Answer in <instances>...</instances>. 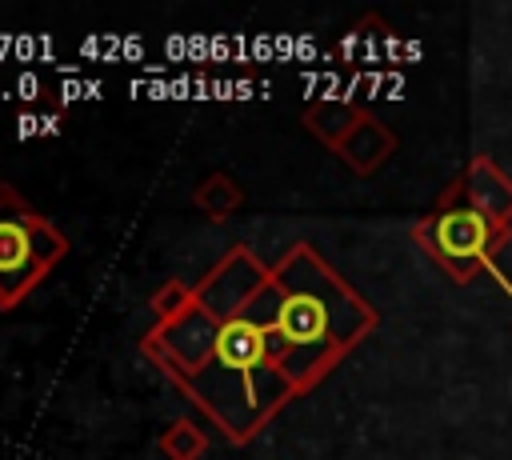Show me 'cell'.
<instances>
[{
    "label": "cell",
    "mask_w": 512,
    "mask_h": 460,
    "mask_svg": "<svg viewBox=\"0 0 512 460\" xmlns=\"http://www.w3.org/2000/svg\"><path fill=\"white\" fill-rule=\"evenodd\" d=\"M240 316L268 328L276 368L296 396L316 388L376 328V308L304 240L272 264V280Z\"/></svg>",
    "instance_id": "obj_1"
},
{
    "label": "cell",
    "mask_w": 512,
    "mask_h": 460,
    "mask_svg": "<svg viewBox=\"0 0 512 460\" xmlns=\"http://www.w3.org/2000/svg\"><path fill=\"white\" fill-rule=\"evenodd\" d=\"M180 392L228 436V444H248L288 400H296L276 368L268 328L244 316L220 324L212 360L192 372Z\"/></svg>",
    "instance_id": "obj_2"
},
{
    "label": "cell",
    "mask_w": 512,
    "mask_h": 460,
    "mask_svg": "<svg viewBox=\"0 0 512 460\" xmlns=\"http://www.w3.org/2000/svg\"><path fill=\"white\" fill-rule=\"evenodd\" d=\"M412 240H416V248H420L436 268H444L456 284H472L480 272H488V276L500 280L504 292H512V280H508V276L500 272V264H496V256L504 252L508 236L496 232V224H492L488 216H480L472 204H464L460 180H452V184L440 192L436 208L412 224Z\"/></svg>",
    "instance_id": "obj_3"
},
{
    "label": "cell",
    "mask_w": 512,
    "mask_h": 460,
    "mask_svg": "<svg viewBox=\"0 0 512 460\" xmlns=\"http://www.w3.org/2000/svg\"><path fill=\"white\" fill-rule=\"evenodd\" d=\"M64 256V232L12 184H0V308H16Z\"/></svg>",
    "instance_id": "obj_4"
},
{
    "label": "cell",
    "mask_w": 512,
    "mask_h": 460,
    "mask_svg": "<svg viewBox=\"0 0 512 460\" xmlns=\"http://www.w3.org/2000/svg\"><path fill=\"white\" fill-rule=\"evenodd\" d=\"M220 336V320H212L204 308H192L188 316L172 320V324H152L140 340L144 356L180 388L192 372H200L212 360Z\"/></svg>",
    "instance_id": "obj_5"
},
{
    "label": "cell",
    "mask_w": 512,
    "mask_h": 460,
    "mask_svg": "<svg viewBox=\"0 0 512 460\" xmlns=\"http://www.w3.org/2000/svg\"><path fill=\"white\" fill-rule=\"evenodd\" d=\"M268 280H272V268H268L264 260H256V252H252L248 244H232V248L196 280V304H200L212 320L228 324V320H236V316L264 292Z\"/></svg>",
    "instance_id": "obj_6"
},
{
    "label": "cell",
    "mask_w": 512,
    "mask_h": 460,
    "mask_svg": "<svg viewBox=\"0 0 512 460\" xmlns=\"http://www.w3.org/2000/svg\"><path fill=\"white\" fill-rule=\"evenodd\" d=\"M456 180L464 188V204H472L480 216H488L496 224V232H504L512 240V180H508V172L492 156L480 152L464 164V172Z\"/></svg>",
    "instance_id": "obj_7"
},
{
    "label": "cell",
    "mask_w": 512,
    "mask_h": 460,
    "mask_svg": "<svg viewBox=\"0 0 512 460\" xmlns=\"http://www.w3.org/2000/svg\"><path fill=\"white\" fill-rule=\"evenodd\" d=\"M340 160H344V168H352L356 176H372L384 160H392V152H396V132L384 124V120H376L372 112H364L360 116V124L332 148Z\"/></svg>",
    "instance_id": "obj_8"
},
{
    "label": "cell",
    "mask_w": 512,
    "mask_h": 460,
    "mask_svg": "<svg viewBox=\"0 0 512 460\" xmlns=\"http://www.w3.org/2000/svg\"><path fill=\"white\" fill-rule=\"evenodd\" d=\"M364 112H368V108H360V104H352V100H312L300 120H304V128H308L320 144L336 148V144L360 124Z\"/></svg>",
    "instance_id": "obj_9"
},
{
    "label": "cell",
    "mask_w": 512,
    "mask_h": 460,
    "mask_svg": "<svg viewBox=\"0 0 512 460\" xmlns=\"http://www.w3.org/2000/svg\"><path fill=\"white\" fill-rule=\"evenodd\" d=\"M192 204H196L204 216L224 220V216H232V212L244 204V188H240L232 176L212 172V176H204V184L192 192Z\"/></svg>",
    "instance_id": "obj_10"
},
{
    "label": "cell",
    "mask_w": 512,
    "mask_h": 460,
    "mask_svg": "<svg viewBox=\"0 0 512 460\" xmlns=\"http://www.w3.org/2000/svg\"><path fill=\"white\" fill-rule=\"evenodd\" d=\"M160 448H164L168 460H200V456L208 452V436H204V428H200L196 420L176 416V420L160 432Z\"/></svg>",
    "instance_id": "obj_11"
},
{
    "label": "cell",
    "mask_w": 512,
    "mask_h": 460,
    "mask_svg": "<svg viewBox=\"0 0 512 460\" xmlns=\"http://www.w3.org/2000/svg\"><path fill=\"white\" fill-rule=\"evenodd\" d=\"M196 304V284H184V280H164L156 292H152V316L156 324H172L180 316H188Z\"/></svg>",
    "instance_id": "obj_12"
}]
</instances>
